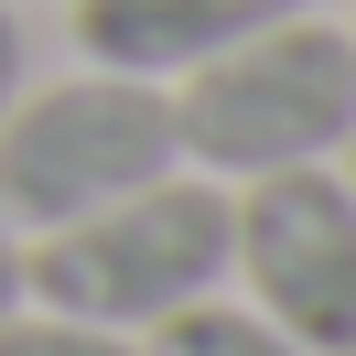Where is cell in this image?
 Wrapping results in <instances>:
<instances>
[{
  "instance_id": "obj_1",
  "label": "cell",
  "mask_w": 356,
  "mask_h": 356,
  "mask_svg": "<svg viewBox=\"0 0 356 356\" xmlns=\"http://www.w3.org/2000/svg\"><path fill=\"white\" fill-rule=\"evenodd\" d=\"M173 140H184V162L238 173V184L291 173V162H334L356 140V33L313 22V11L238 33L227 54L184 65Z\"/></svg>"
},
{
  "instance_id": "obj_2",
  "label": "cell",
  "mask_w": 356,
  "mask_h": 356,
  "mask_svg": "<svg viewBox=\"0 0 356 356\" xmlns=\"http://www.w3.org/2000/svg\"><path fill=\"white\" fill-rule=\"evenodd\" d=\"M216 281H227V195L184 173L33 238V270H22V291H44V313H76L108 334H152L162 313L205 302Z\"/></svg>"
},
{
  "instance_id": "obj_3",
  "label": "cell",
  "mask_w": 356,
  "mask_h": 356,
  "mask_svg": "<svg viewBox=\"0 0 356 356\" xmlns=\"http://www.w3.org/2000/svg\"><path fill=\"white\" fill-rule=\"evenodd\" d=\"M184 162L173 140V97L152 87V76H65V87L44 97H11V119H0V205H11V227L22 238H54V227L97 216V205L140 195V184H162Z\"/></svg>"
},
{
  "instance_id": "obj_4",
  "label": "cell",
  "mask_w": 356,
  "mask_h": 356,
  "mask_svg": "<svg viewBox=\"0 0 356 356\" xmlns=\"http://www.w3.org/2000/svg\"><path fill=\"white\" fill-rule=\"evenodd\" d=\"M227 270L248 281V313L291 334L313 356L356 346V184L324 162L259 173L227 205Z\"/></svg>"
},
{
  "instance_id": "obj_5",
  "label": "cell",
  "mask_w": 356,
  "mask_h": 356,
  "mask_svg": "<svg viewBox=\"0 0 356 356\" xmlns=\"http://www.w3.org/2000/svg\"><path fill=\"white\" fill-rule=\"evenodd\" d=\"M291 11H313V0H76V44H87V65L162 87V76L205 65V54H227L238 33L291 22Z\"/></svg>"
},
{
  "instance_id": "obj_6",
  "label": "cell",
  "mask_w": 356,
  "mask_h": 356,
  "mask_svg": "<svg viewBox=\"0 0 356 356\" xmlns=\"http://www.w3.org/2000/svg\"><path fill=\"white\" fill-rule=\"evenodd\" d=\"M140 356H313V346H291L270 313H238V302H184V313H162L152 334H140Z\"/></svg>"
},
{
  "instance_id": "obj_7",
  "label": "cell",
  "mask_w": 356,
  "mask_h": 356,
  "mask_svg": "<svg viewBox=\"0 0 356 356\" xmlns=\"http://www.w3.org/2000/svg\"><path fill=\"white\" fill-rule=\"evenodd\" d=\"M0 356H140V346L76 313H0Z\"/></svg>"
},
{
  "instance_id": "obj_8",
  "label": "cell",
  "mask_w": 356,
  "mask_h": 356,
  "mask_svg": "<svg viewBox=\"0 0 356 356\" xmlns=\"http://www.w3.org/2000/svg\"><path fill=\"white\" fill-rule=\"evenodd\" d=\"M22 270H33V238L11 227V205H0V313H22Z\"/></svg>"
},
{
  "instance_id": "obj_9",
  "label": "cell",
  "mask_w": 356,
  "mask_h": 356,
  "mask_svg": "<svg viewBox=\"0 0 356 356\" xmlns=\"http://www.w3.org/2000/svg\"><path fill=\"white\" fill-rule=\"evenodd\" d=\"M11 97H22V22H11V0H0V119H11Z\"/></svg>"
},
{
  "instance_id": "obj_10",
  "label": "cell",
  "mask_w": 356,
  "mask_h": 356,
  "mask_svg": "<svg viewBox=\"0 0 356 356\" xmlns=\"http://www.w3.org/2000/svg\"><path fill=\"white\" fill-rule=\"evenodd\" d=\"M346 152H356V140H346ZM346 184H356V173H346Z\"/></svg>"
},
{
  "instance_id": "obj_11",
  "label": "cell",
  "mask_w": 356,
  "mask_h": 356,
  "mask_svg": "<svg viewBox=\"0 0 356 356\" xmlns=\"http://www.w3.org/2000/svg\"><path fill=\"white\" fill-rule=\"evenodd\" d=\"M346 356H356V346H346Z\"/></svg>"
}]
</instances>
